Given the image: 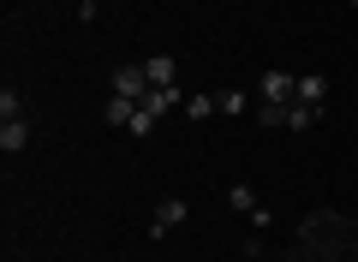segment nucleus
<instances>
[{"mask_svg": "<svg viewBox=\"0 0 358 262\" xmlns=\"http://www.w3.org/2000/svg\"><path fill=\"white\" fill-rule=\"evenodd\" d=\"M24 143H30V119H0V150L18 155Z\"/></svg>", "mask_w": 358, "mask_h": 262, "instance_id": "nucleus-5", "label": "nucleus"}, {"mask_svg": "<svg viewBox=\"0 0 358 262\" xmlns=\"http://www.w3.org/2000/svg\"><path fill=\"white\" fill-rule=\"evenodd\" d=\"M215 113H245V96H239V89H221V96H215Z\"/></svg>", "mask_w": 358, "mask_h": 262, "instance_id": "nucleus-13", "label": "nucleus"}, {"mask_svg": "<svg viewBox=\"0 0 358 262\" xmlns=\"http://www.w3.org/2000/svg\"><path fill=\"white\" fill-rule=\"evenodd\" d=\"M108 125H114V131H126V125H131V113H138V101H126V96H108Z\"/></svg>", "mask_w": 358, "mask_h": 262, "instance_id": "nucleus-8", "label": "nucleus"}, {"mask_svg": "<svg viewBox=\"0 0 358 262\" xmlns=\"http://www.w3.org/2000/svg\"><path fill=\"white\" fill-rule=\"evenodd\" d=\"M352 6H358V0H352Z\"/></svg>", "mask_w": 358, "mask_h": 262, "instance_id": "nucleus-14", "label": "nucleus"}, {"mask_svg": "<svg viewBox=\"0 0 358 262\" xmlns=\"http://www.w3.org/2000/svg\"><path fill=\"white\" fill-rule=\"evenodd\" d=\"M257 96L263 101H299V78L293 72H263L257 78Z\"/></svg>", "mask_w": 358, "mask_h": 262, "instance_id": "nucleus-3", "label": "nucleus"}, {"mask_svg": "<svg viewBox=\"0 0 358 262\" xmlns=\"http://www.w3.org/2000/svg\"><path fill=\"white\" fill-rule=\"evenodd\" d=\"M150 89H155V84L143 78V66H120V72L108 78V96H126V101H143Z\"/></svg>", "mask_w": 358, "mask_h": 262, "instance_id": "nucleus-1", "label": "nucleus"}, {"mask_svg": "<svg viewBox=\"0 0 358 262\" xmlns=\"http://www.w3.org/2000/svg\"><path fill=\"white\" fill-rule=\"evenodd\" d=\"M227 203H233V209H245V214H251V209H257V191H251V185H233V191H227Z\"/></svg>", "mask_w": 358, "mask_h": 262, "instance_id": "nucleus-12", "label": "nucleus"}, {"mask_svg": "<svg viewBox=\"0 0 358 262\" xmlns=\"http://www.w3.org/2000/svg\"><path fill=\"white\" fill-rule=\"evenodd\" d=\"M310 125H322V108H310V101H287V131H310Z\"/></svg>", "mask_w": 358, "mask_h": 262, "instance_id": "nucleus-6", "label": "nucleus"}, {"mask_svg": "<svg viewBox=\"0 0 358 262\" xmlns=\"http://www.w3.org/2000/svg\"><path fill=\"white\" fill-rule=\"evenodd\" d=\"M143 78H150L155 89H173V78H179V60H173V54H150V60H143Z\"/></svg>", "mask_w": 358, "mask_h": 262, "instance_id": "nucleus-4", "label": "nucleus"}, {"mask_svg": "<svg viewBox=\"0 0 358 262\" xmlns=\"http://www.w3.org/2000/svg\"><path fill=\"white\" fill-rule=\"evenodd\" d=\"M185 214H192V203H185V197H167V203H155V221H150V238H167V233H173L179 221H185Z\"/></svg>", "mask_w": 358, "mask_h": 262, "instance_id": "nucleus-2", "label": "nucleus"}, {"mask_svg": "<svg viewBox=\"0 0 358 262\" xmlns=\"http://www.w3.org/2000/svg\"><path fill=\"white\" fill-rule=\"evenodd\" d=\"M185 113H192V119H209V113H215V96H185Z\"/></svg>", "mask_w": 358, "mask_h": 262, "instance_id": "nucleus-11", "label": "nucleus"}, {"mask_svg": "<svg viewBox=\"0 0 358 262\" xmlns=\"http://www.w3.org/2000/svg\"><path fill=\"white\" fill-rule=\"evenodd\" d=\"M0 119H24V96H18L13 84L0 89Z\"/></svg>", "mask_w": 358, "mask_h": 262, "instance_id": "nucleus-10", "label": "nucleus"}, {"mask_svg": "<svg viewBox=\"0 0 358 262\" xmlns=\"http://www.w3.org/2000/svg\"><path fill=\"white\" fill-rule=\"evenodd\" d=\"M257 125L281 131V125H287V101H257Z\"/></svg>", "mask_w": 358, "mask_h": 262, "instance_id": "nucleus-9", "label": "nucleus"}, {"mask_svg": "<svg viewBox=\"0 0 358 262\" xmlns=\"http://www.w3.org/2000/svg\"><path fill=\"white\" fill-rule=\"evenodd\" d=\"M299 101H310V108H322V101H329V78H322V72L299 78Z\"/></svg>", "mask_w": 358, "mask_h": 262, "instance_id": "nucleus-7", "label": "nucleus"}]
</instances>
